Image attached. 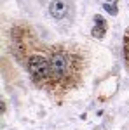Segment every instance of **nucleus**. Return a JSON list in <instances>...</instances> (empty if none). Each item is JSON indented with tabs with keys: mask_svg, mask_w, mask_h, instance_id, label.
Masks as SVG:
<instances>
[{
	"mask_svg": "<svg viewBox=\"0 0 129 130\" xmlns=\"http://www.w3.org/2000/svg\"><path fill=\"white\" fill-rule=\"evenodd\" d=\"M51 76L47 80L45 89L54 94H63L73 89L80 80L82 75V61L77 54L63 49H54L49 54Z\"/></svg>",
	"mask_w": 129,
	"mask_h": 130,
	"instance_id": "f257e3e1",
	"label": "nucleus"
},
{
	"mask_svg": "<svg viewBox=\"0 0 129 130\" xmlns=\"http://www.w3.org/2000/svg\"><path fill=\"white\" fill-rule=\"evenodd\" d=\"M28 71H30L33 82L39 85V87H44L47 85V80L51 76V64H49V57H44V56H39V54H33L28 59Z\"/></svg>",
	"mask_w": 129,
	"mask_h": 130,
	"instance_id": "f03ea898",
	"label": "nucleus"
},
{
	"mask_svg": "<svg viewBox=\"0 0 129 130\" xmlns=\"http://www.w3.org/2000/svg\"><path fill=\"white\" fill-rule=\"evenodd\" d=\"M51 16L52 18H56V19H61V18H65V14H66V5H65V2H61V0H54L52 4H51Z\"/></svg>",
	"mask_w": 129,
	"mask_h": 130,
	"instance_id": "7ed1b4c3",
	"label": "nucleus"
},
{
	"mask_svg": "<svg viewBox=\"0 0 129 130\" xmlns=\"http://www.w3.org/2000/svg\"><path fill=\"white\" fill-rule=\"evenodd\" d=\"M96 23L98 24L92 30V37L94 38H101L105 35V31H107V23H105V19H101V18H96Z\"/></svg>",
	"mask_w": 129,
	"mask_h": 130,
	"instance_id": "20e7f679",
	"label": "nucleus"
},
{
	"mask_svg": "<svg viewBox=\"0 0 129 130\" xmlns=\"http://www.w3.org/2000/svg\"><path fill=\"white\" fill-rule=\"evenodd\" d=\"M124 54H126V64L129 68V30L126 31V38H124Z\"/></svg>",
	"mask_w": 129,
	"mask_h": 130,
	"instance_id": "39448f33",
	"label": "nucleus"
},
{
	"mask_svg": "<svg viewBox=\"0 0 129 130\" xmlns=\"http://www.w3.org/2000/svg\"><path fill=\"white\" fill-rule=\"evenodd\" d=\"M105 10H107L108 14H117V7H113V5H108V4H105Z\"/></svg>",
	"mask_w": 129,
	"mask_h": 130,
	"instance_id": "423d86ee",
	"label": "nucleus"
}]
</instances>
